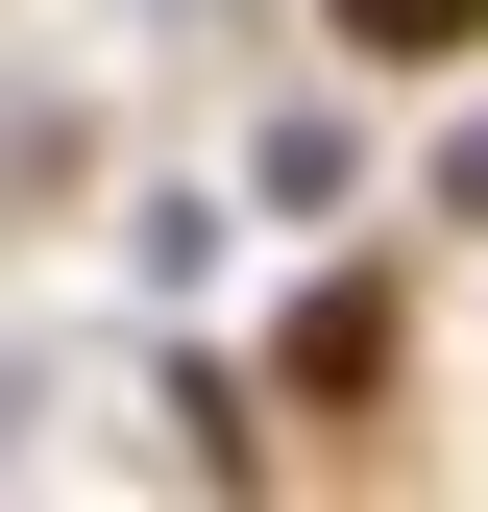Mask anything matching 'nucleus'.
Wrapping results in <instances>:
<instances>
[{"mask_svg": "<svg viewBox=\"0 0 488 512\" xmlns=\"http://www.w3.org/2000/svg\"><path fill=\"white\" fill-rule=\"evenodd\" d=\"M366 49H391V74H440V49H488V0H342Z\"/></svg>", "mask_w": 488, "mask_h": 512, "instance_id": "f257e3e1", "label": "nucleus"}]
</instances>
